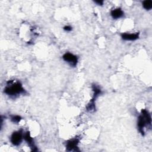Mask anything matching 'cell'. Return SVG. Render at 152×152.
Wrapping results in <instances>:
<instances>
[{
	"instance_id": "12",
	"label": "cell",
	"mask_w": 152,
	"mask_h": 152,
	"mask_svg": "<svg viewBox=\"0 0 152 152\" xmlns=\"http://www.w3.org/2000/svg\"><path fill=\"white\" fill-rule=\"evenodd\" d=\"M64 30H65L66 31H69L72 30V27L69 26H65L64 27Z\"/></svg>"
},
{
	"instance_id": "13",
	"label": "cell",
	"mask_w": 152,
	"mask_h": 152,
	"mask_svg": "<svg viewBox=\"0 0 152 152\" xmlns=\"http://www.w3.org/2000/svg\"><path fill=\"white\" fill-rule=\"evenodd\" d=\"M94 2L99 5H102L103 4V1H94Z\"/></svg>"
},
{
	"instance_id": "6",
	"label": "cell",
	"mask_w": 152,
	"mask_h": 152,
	"mask_svg": "<svg viewBox=\"0 0 152 152\" xmlns=\"http://www.w3.org/2000/svg\"><path fill=\"white\" fill-rule=\"evenodd\" d=\"M24 138L25 140V141L27 142L28 145L30 146V147L31 149V151H37V148L36 147V145H34V141L33 140V138H31V137L30 136V132L28 131L26 132L24 134Z\"/></svg>"
},
{
	"instance_id": "9",
	"label": "cell",
	"mask_w": 152,
	"mask_h": 152,
	"mask_svg": "<svg viewBox=\"0 0 152 152\" xmlns=\"http://www.w3.org/2000/svg\"><path fill=\"white\" fill-rule=\"evenodd\" d=\"M92 88H93V91H94V95H93V97L92 98V99L96 100V99L97 98V97L101 94L102 93V91L100 90V88L97 87L96 84H93L92 86Z\"/></svg>"
},
{
	"instance_id": "2",
	"label": "cell",
	"mask_w": 152,
	"mask_h": 152,
	"mask_svg": "<svg viewBox=\"0 0 152 152\" xmlns=\"http://www.w3.org/2000/svg\"><path fill=\"white\" fill-rule=\"evenodd\" d=\"M24 91L25 90L23 88L22 84L19 81L14 82L13 81H9L4 88V93L12 96L24 93Z\"/></svg>"
},
{
	"instance_id": "8",
	"label": "cell",
	"mask_w": 152,
	"mask_h": 152,
	"mask_svg": "<svg viewBox=\"0 0 152 152\" xmlns=\"http://www.w3.org/2000/svg\"><path fill=\"white\" fill-rule=\"evenodd\" d=\"M110 14L113 18L118 19L122 17L124 15V12L121 8H116L110 12Z\"/></svg>"
},
{
	"instance_id": "7",
	"label": "cell",
	"mask_w": 152,
	"mask_h": 152,
	"mask_svg": "<svg viewBox=\"0 0 152 152\" xmlns=\"http://www.w3.org/2000/svg\"><path fill=\"white\" fill-rule=\"evenodd\" d=\"M121 37L124 40H135L138 39L139 37V33H122L121 34Z\"/></svg>"
},
{
	"instance_id": "10",
	"label": "cell",
	"mask_w": 152,
	"mask_h": 152,
	"mask_svg": "<svg viewBox=\"0 0 152 152\" xmlns=\"http://www.w3.org/2000/svg\"><path fill=\"white\" fill-rule=\"evenodd\" d=\"M142 6L145 10H149L152 8V1L150 0L144 1L142 2Z\"/></svg>"
},
{
	"instance_id": "3",
	"label": "cell",
	"mask_w": 152,
	"mask_h": 152,
	"mask_svg": "<svg viewBox=\"0 0 152 152\" xmlns=\"http://www.w3.org/2000/svg\"><path fill=\"white\" fill-rule=\"evenodd\" d=\"M23 137L24 135L21 130L14 132L11 137V142L13 145L17 146L21 144Z\"/></svg>"
},
{
	"instance_id": "4",
	"label": "cell",
	"mask_w": 152,
	"mask_h": 152,
	"mask_svg": "<svg viewBox=\"0 0 152 152\" xmlns=\"http://www.w3.org/2000/svg\"><path fill=\"white\" fill-rule=\"evenodd\" d=\"M62 58L65 61L69 63L70 65L72 66H75L77 65V64L78 62L77 57L75 55H73L72 53H71L69 52L65 53L63 55Z\"/></svg>"
},
{
	"instance_id": "11",
	"label": "cell",
	"mask_w": 152,
	"mask_h": 152,
	"mask_svg": "<svg viewBox=\"0 0 152 152\" xmlns=\"http://www.w3.org/2000/svg\"><path fill=\"white\" fill-rule=\"evenodd\" d=\"M21 119V117L18 115H13L11 118V120L14 123H18Z\"/></svg>"
},
{
	"instance_id": "5",
	"label": "cell",
	"mask_w": 152,
	"mask_h": 152,
	"mask_svg": "<svg viewBox=\"0 0 152 152\" xmlns=\"http://www.w3.org/2000/svg\"><path fill=\"white\" fill-rule=\"evenodd\" d=\"M79 143V140L78 138H73L69 140L66 142V148L67 151H79L78 148V144Z\"/></svg>"
},
{
	"instance_id": "1",
	"label": "cell",
	"mask_w": 152,
	"mask_h": 152,
	"mask_svg": "<svg viewBox=\"0 0 152 152\" xmlns=\"http://www.w3.org/2000/svg\"><path fill=\"white\" fill-rule=\"evenodd\" d=\"M138 128L140 133L144 135V127L147 126V128H151V117L149 112L145 109L141 110V114L139 116L138 119Z\"/></svg>"
}]
</instances>
